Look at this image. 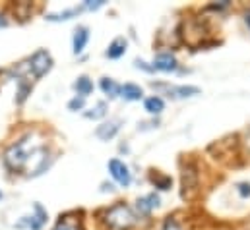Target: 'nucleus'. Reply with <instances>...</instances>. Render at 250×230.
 Here are the masks:
<instances>
[{
  "mask_svg": "<svg viewBox=\"0 0 250 230\" xmlns=\"http://www.w3.org/2000/svg\"><path fill=\"white\" fill-rule=\"evenodd\" d=\"M31 161L37 163L35 165V174L43 172V169L47 165V155H45V149L41 145H37L31 135L21 137L14 145H10L4 153V163L10 171H21L27 165H31Z\"/></svg>",
  "mask_w": 250,
  "mask_h": 230,
  "instance_id": "f257e3e1",
  "label": "nucleus"
},
{
  "mask_svg": "<svg viewBox=\"0 0 250 230\" xmlns=\"http://www.w3.org/2000/svg\"><path fill=\"white\" fill-rule=\"evenodd\" d=\"M136 221H138L136 213L125 203H117L105 213V223L115 230H128L136 225Z\"/></svg>",
  "mask_w": 250,
  "mask_h": 230,
  "instance_id": "f03ea898",
  "label": "nucleus"
},
{
  "mask_svg": "<svg viewBox=\"0 0 250 230\" xmlns=\"http://www.w3.org/2000/svg\"><path fill=\"white\" fill-rule=\"evenodd\" d=\"M51 66H53V58L45 49H39L27 62V68L33 74V77H43L51 70Z\"/></svg>",
  "mask_w": 250,
  "mask_h": 230,
  "instance_id": "7ed1b4c3",
  "label": "nucleus"
},
{
  "mask_svg": "<svg viewBox=\"0 0 250 230\" xmlns=\"http://www.w3.org/2000/svg\"><path fill=\"white\" fill-rule=\"evenodd\" d=\"M109 172H111V176H113V180H115L117 184H121L123 188L130 186V182H132V174H130V169L126 167L123 161H119V159H111V161H109Z\"/></svg>",
  "mask_w": 250,
  "mask_h": 230,
  "instance_id": "20e7f679",
  "label": "nucleus"
},
{
  "mask_svg": "<svg viewBox=\"0 0 250 230\" xmlns=\"http://www.w3.org/2000/svg\"><path fill=\"white\" fill-rule=\"evenodd\" d=\"M87 41H89V29L85 25H78L74 29V35H72V51H74V55L83 53Z\"/></svg>",
  "mask_w": 250,
  "mask_h": 230,
  "instance_id": "39448f33",
  "label": "nucleus"
},
{
  "mask_svg": "<svg viewBox=\"0 0 250 230\" xmlns=\"http://www.w3.org/2000/svg\"><path fill=\"white\" fill-rule=\"evenodd\" d=\"M151 68H153V72H173V70H177V58L171 53H159L153 60Z\"/></svg>",
  "mask_w": 250,
  "mask_h": 230,
  "instance_id": "423d86ee",
  "label": "nucleus"
},
{
  "mask_svg": "<svg viewBox=\"0 0 250 230\" xmlns=\"http://www.w3.org/2000/svg\"><path fill=\"white\" fill-rule=\"evenodd\" d=\"M119 130H121V120H109V122H103L101 126H97L95 135L101 141H109V139H113L117 135Z\"/></svg>",
  "mask_w": 250,
  "mask_h": 230,
  "instance_id": "0eeeda50",
  "label": "nucleus"
},
{
  "mask_svg": "<svg viewBox=\"0 0 250 230\" xmlns=\"http://www.w3.org/2000/svg\"><path fill=\"white\" fill-rule=\"evenodd\" d=\"M155 207H159V197L155 193H147L146 197H140L136 201V211L140 215H149Z\"/></svg>",
  "mask_w": 250,
  "mask_h": 230,
  "instance_id": "6e6552de",
  "label": "nucleus"
},
{
  "mask_svg": "<svg viewBox=\"0 0 250 230\" xmlns=\"http://www.w3.org/2000/svg\"><path fill=\"white\" fill-rule=\"evenodd\" d=\"M35 215L25 217V225L31 230H41V227L47 223V211L41 207V203H35Z\"/></svg>",
  "mask_w": 250,
  "mask_h": 230,
  "instance_id": "1a4fd4ad",
  "label": "nucleus"
},
{
  "mask_svg": "<svg viewBox=\"0 0 250 230\" xmlns=\"http://www.w3.org/2000/svg\"><path fill=\"white\" fill-rule=\"evenodd\" d=\"M165 89L169 91V95H173L175 99H187V97H194V95H200V89L198 87H194V85H179V87H175V85H165Z\"/></svg>",
  "mask_w": 250,
  "mask_h": 230,
  "instance_id": "9d476101",
  "label": "nucleus"
},
{
  "mask_svg": "<svg viewBox=\"0 0 250 230\" xmlns=\"http://www.w3.org/2000/svg\"><path fill=\"white\" fill-rule=\"evenodd\" d=\"M126 39L125 37H117L109 47H107V51H105V57L111 58V60H117V58H121L123 55L126 53Z\"/></svg>",
  "mask_w": 250,
  "mask_h": 230,
  "instance_id": "9b49d317",
  "label": "nucleus"
},
{
  "mask_svg": "<svg viewBox=\"0 0 250 230\" xmlns=\"http://www.w3.org/2000/svg\"><path fill=\"white\" fill-rule=\"evenodd\" d=\"M53 230H83V227H82L80 217H76V215H64V217L59 219V223L55 225Z\"/></svg>",
  "mask_w": 250,
  "mask_h": 230,
  "instance_id": "f8f14e48",
  "label": "nucleus"
},
{
  "mask_svg": "<svg viewBox=\"0 0 250 230\" xmlns=\"http://www.w3.org/2000/svg\"><path fill=\"white\" fill-rule=\"evenodd\" d=\"M83 10H85L83 6H74V8L62 10V12H59V14H49L47 19H49V21H68V19H72V18H78Z\"/></svg>",
  "mask_w": 250,
  "mask_h": 230,
  "instance_id": "ddd939ff",
  "label": "nucleus"
},
{
  "mask_svg": "<svg viewBox=\"0 0 250 230\" xmlns=\"http://www.w3.org/2000/svg\"><path fill=\"white\" fill-rule=\"evenodd\" d=\"M74 89H76L78 97L85 99V97L91 95V91H93V81H91L87 76H80V77L76 79V83H74Z\"/></svg>",
  "mask_w": 250,
  "mask_h": 230,
  "instance_id": "4468645a",
  "label": "nucleus"
},
{
  "mask_svg": "<svg viewBox=\"0 0 250 230\" xmlns=\"http://www.w3.org/2000/svg\"><path fill=\"white\" fill-rule=\"evenodd\" d=\"M142 95H144V91L136 83H125V85H121V97H125L126 101H140Z\"/></svg>",
  "mask_w": 250,
  "mask_h": 230,
  "instance_id": "2eb2a0df",
  "label": "nucleus"
},
{
  "mask_svg": "<svg viewBox=\"0 0 250 230\" xmlns=\"http://www.w3.org/2000/svg\"><path fill=\"white\" fill-rule=\"evenodd\" d=\"M144 109H146L149 115H161V113L165 111V103H163L161 97L153 95V97H147V99L144 101Z\"/></svg>",
  "mask_w": 250,
  "mask_h": 230,
  "instance_id": "dca6fc26",
  "label": "nucleus"
},
{
  "mask_svg": "<svg viewBox=\"0 0 250 230\" xmlns=\"http://www.w3.org/2000/svg\"><path fill=\"white\" fill-rule=\"evenodd\" d=\"M101 91H103L109 99H115V97L121 95V85H119L115 79H111V77H103V79H101Z\"/></svg>",
  "mask_w": 250,
  "mask_h": 230,
  "instance_id": "f3484780",
  "label": "nucleus"
},
{
  "mask_svg": "<svg viewBox=\"0 0 250 230\" xmlns=\"http://www.w3.org/2000/svg\"><path fill=\"white\" fill-rule=\"evenodd\" d=\"M183 188H185V193H187V190H194L196 188V172H194L192 167H187L185 172H183Z\"/></svg>",
  "mask_w": 250,
  "mask_h": 230,
  "instance_id": "a211bd4d",
  "label": "nucleus"
},
{
  "mask_svg": "<svg viewBox=\"0 0 250 230\" xmlns=\"http://www.w3.org/2000/svg\"><path fill=\"white\" fill-rule=\"evenodd\" d=\"M105 115H107V103H97L93 109H89V111H85V113H83L85 118H93V120L103 118Z\"/></svg>",
  "mask_w": 250,
  "mask_h": 230,
  "instance_id": "6ab92c4d",
  "label": "nucleus"
},
{
  "mask_svg": "<svg viewBox=\"0 0 250 230\" xmlns=\"http://www.w3.org/2000/svg\"><path fill=\"white\" fill-rule=\"evenodd\" d=\"M151 182H153L155 188H159V190H169L171 184H173L171 176H163V174H153V176H151Z\"/></svg>",
  "mask_w": 250,
  "mask_h": 230,
  "instance_id": "aec40b11",
  "label": "nucleus"
},
{
  "mask_svg": "<svg viewBox=\"0 0 250 230\" xmlns=\"http://www.w3.org/2000/svg\"><path fill=\"white\" fill-rule=\"evenodd\" d=\"M83 105H85V99H82V97H74L70 103H68V111H72V113H78V111H82L83 109Z\"/></svg>",
  "mask_w": 250,
  "mask_h": 230,
  "instance_id": "412c9836",
  "label": "nucleus"
},
{
  "mask_svg": "<svg viewBox=\"0 0 250 230\" xmlns=\"http://www.w3.org/2000/svg\"><path fill=\"white\" fill-rule=\"evenodd\" d=\"M163 230H183V229H181V225L175 219H167L165 225H163Z\"/></svg>",
  "mask_w": 250,
  "mask_h": 230,
  "instance_id": "4be33fe9",
  "label": "nucleus"
},
{
  "mask_svg": "<svg viewBox=\"0 0 250 230\" xmlns=\"http://www.w3.org/2000/svg\"><path fill=\"white\" fill-rule=\"evenodd\" d=\"M237 190H239L241 197H250V184L243 182V184H239V186H237Z\"/></svg>",
  "mask_w": 250,
  "mask_h": 230,
  "instance_id": "5701e85b",
  "label": "nucleus"
},
{
  "mask_svg": "<svg viewBox=\"0 0 250 230\" xmlns=\"http://www.w3.org/2000/svg\"><path fill=\"white\" fill-rule=\"evenodd\" d=\"M103 4H105L103 0H95V2H91V0H87V2L83 4V8H85V10H97V8H101Z\"/></svg>",
  "mask_w": 250,
  "mask_h": 230,
  "instance_id": "b1692460",
  "label": "nucleus"
},
{
  "mask_svg": "<svg viewBox=\"0 0 250 230\" xmlns=\"http://www.w3.org/2000/svg\"><path fill=\"white\" fill-rule=\"evenodd\" d=\"M6 25H8V19L4 16H0V27H6Z\"/></svg>",
  "mask_w": 250,
  "mask_h": 230,
  "instance_id": "393cba45",
  "label": "nucleus"
},
{
  "mask_svg": "<svg viewBox=\"0 0 250 230\" xmlns=\"http://www.w3.org/2000/svg\"><path fill=\"white\" fill-rule=\"evenodd\" d=\"M245 143H247V149L250 151V130L247 132V139H245Z\"/></svg>",
  "mask_w": 250,
  "mask_h": 230,
  "instance_id": "a878e982",
  "label": "nucleus"
},
{
  "mask_svg": "<svg viewBox=\"0 0 250 230\" xmlns=\"http://www.w3.org/2000/svg\"><path fill=\"white\" fill-rule=\"evenodd\" d=\"M245 19H247V25L250 27V10L247 12V16H245Z\"/></svg>",
  "mask_w": 250,
  "mask_h": 230,
  "instance_id": "bb28decb",
  "label": "nucleus"
},
{
  "mask_svg": "<svg viewBox=\"0 0 250 230\" xmlns=\"http://www.w3.org/2000/svg\"><path fill=\"white\" fill-rule=\"evenodd\" d=\"M0 197H2V193H0Z\"/></svg>",
  "mask_w": 250,
  "mask_h": 230,
  "instance_id": "cd10ccee",
  "label": "nucleus"
}]
</instances>
